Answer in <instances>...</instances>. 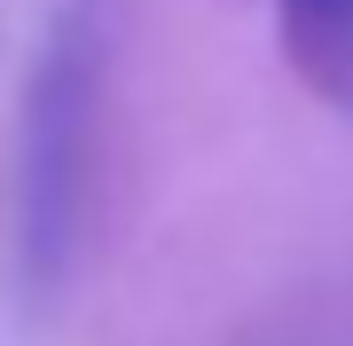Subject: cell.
I'll use <instances>...</instances> for the list:
<instances>
[{"mask_svg":"<svg viewBox=\"0 0 353 346\" xmlns=\"http://www.w3.org/2000/svg\"><path fill=\"white\" fill-rule=\"evenodd\" d=\"M87 157H94V64L87 39L63 32L32 79L24 110V173H16V260L32 291H55L87 213Z\"/></svg>","mask_w":353,"mask_h":346,"instance_id":"obj_1","label":"cell"}]
</instances>
